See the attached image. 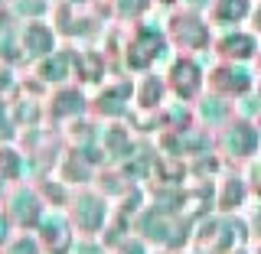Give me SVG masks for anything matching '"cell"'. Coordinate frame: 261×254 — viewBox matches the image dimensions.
<instances>
[{
  "label": "cell",
  "mask_w": 261,
  "mask_h": 254,
  "mask_svg": "<svg viewBox=\"0 0 261 254\" xmlns=\"http://www.w3.org/2000/svg\"><path fill=\"white\" fill-rule=\"evenodd\" d=\"M160 49H163V43L153 33H147V30H141L137 33V39L130 43V52H127V62L134 65V69H147L153 59L160 55Z\"/></svg>",
  "instance_id": "1"
},
{
  "label": "cell",
  "mask_w": 261,
  "mask_h": 254,
  "mask_svg": "<svg viewBox=\"0 0 261 254\" xmlns=\"http://www.w3.org/2000/svg\"><path fill=\"white\" fill-rule=\"evenodd\" d=\"M176 39L183 46H202L209 39V26L199 20V16H193V13H186V16H179L176 20Z\"/></svg>",
  "instance_id": "2"
},
{
  "label": "cell",
  "mask_w": 261,
  "mask_h": 254,
  "mask_svg": "<svg viewBox=\"0 0 261 254\" xmlns=\"http://www.w3.org/2000/svg\"><path fill=\"white\" fill-rule=\"evenodd\" d=\"M23 46H27L33 55H43V52H53L56 49V36L46 23H27V30H23Z\"/></svg>",
  "instance_id": "3"
},
{
  "label": "cell",
  "mask_w": 261,
  "mask_h": 254,
  "mask_svg": "<svg viewBox=\"0 0 261 254\" xmlns=\"http://www.w3.org/2000/svg\"><path fill=\"white\" fill-rule=\"evenodd\" d=\"M251 0H216L212 4V16L219 23H242L245 16H251Z\"/></svg>",
  "instance_id": "4"
},
{
  "label": "cell",
  "mask_w": 261,
  "mask_h": 254,
  "mask_svg": "<svg viewBox=\"0 0 261 254\" xmlns=\"http://www.w3.org/2000/svg\"><path fill=\"white\" fill-rule=\"evenodd\" d=\"M75 218H79L82 228H98L101 218H105V202L95 199V195H85V199L79 202V209H75Z\"/></svg>",
  "instance_id": "5"
},
{
  "label": "cell",
  "mask_w": 261,
  "mask_h": 254,
  "mask_svg": "<svg viewBox=\"0 0 261 254\" xmlns=\"http://www.w3.org/2000/svg\"><path fill=\"white\" fill-rule=\"evenodd\" d=\"M225 144H228V150H235V153H251L255 144H258V134L248 124H239L225 134Z\"/></svg>",
  "instance_id": "6"
},
{
  "label": "cell",
  "mask_w": 261,
  "mask_h": 254,
  "mask_svg": "<svg viewBox=\"0 0 261 254\" xmlns=\"http://www.w3.org/2000/svg\"><path fill=\"white\" fill-rule=\"evenodd\" d=\"M173 81L183 95H193L196 88H199V69H196L193 62H179L173 69Z\"/></svg>",
  "instance_id": "7"
},
{
  "label": "cell",
  "mask_w": 261,
  "mask_h": 254,
  "mask_svg": "<svg viewBox=\"0 0 261 254\" xmlns=\"http://www.w3.org/2000/svg\"><path fill=\"white\" fill-rule=\"evenodd\" d=\"M222 49L228 55H239V59H245V55L255 52V36H248V33H235V36H225L222 39Z\"/></svg>",
  "instance_id": "8"
},
{
  "label": "cell",
  "mask_w": 261,
  "mask_h": 254,
  "mask_svg": "<svg viewBox=\"0 0 261 254\" xmlns=\"http://www.w3.org/2000/svg\"><path fill=\"white\" fill-rule=\"evenodd\" d=\"M150 4L153 0H118V13L124 16V20L127 16H141V13L150 10Z\"/></svg>",
  "instance_id": "9"
},
{
  "label": "cell",
  "mask_w": 261,
  "mask_h": 254,
  "mask_svg": "<svg viewBox=\"0 0 261 254\" xmlns=\"http://www.w3.org/2000/svg\"><path fill=\"white\" fill-rule=\"evenodd\" d=\"M43 75H46V78H62V75H65V59H56V65L49 62L46 69H43Z\"/></svg>",
  "instance_id": "10"
},
{
  "label": "cell",
  "mask_w": 261,
  "mask_h": 254,
  "mask_svg": "<svg viewBox=\"0 0 261 254\" xmlns=\"http://www.w3.org/2000/svg\"><path fill=\"white\" fill-rule=\"evenodd\" d=\"M251 16H255V30H261V7H258V10L251 13Z\"/></svg>",
  "instance_id": "11"
},
{
  "label": "cell",
  "mask_w": 261,
  "mask_h": 254,
  "mask_svg": "<svg viewBox=\"0 0 261 254\" xmlns=\"http://www.w3.org/2000/svg\"><path fill=\"white\" fill-rule=\"evenodd\" d=\"M4 235H7V225H4V218H0V241H4Z\"/></svg>",
  "instance_id": "12"
},
{
  "label": "cell",
  "mask_w": 261,
  "mask_h": 254,
  "mask_svg": "<svg viewBox=\"0 0 261 254\" xmlns=\"http://www.w3.org/2000/svg\"><path fill=\"white\" fill-rule=\"evenodd\" d=\"M160 4H176V0H160Z\"/></svg>",
  "instance_id": "13"
}]
</instances>
